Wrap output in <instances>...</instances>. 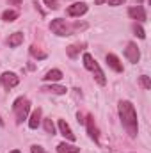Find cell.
Segmentation results:
<instances>
[{"mask_svg": "<svg viewBox=\"0 0 151 153\" xmlns=\"http://www.w3.org/2000/svg\"><path fill=\"white\" fill-rule=\"evenodd\" d=\"M117 111H119V119H121L124 130L128 132V135L130 137H137L139 121H137V112H135L133 103L128 102V100H121L119 105H117Z\"/></svg>", "mask_w": 151, "mask_h": 153, "instance_id": "obj_1", "label": "cell"}, {"mask_svg": "<svg viewBox=\"0 0 151 153\" xmlns=\"http://www.w3.org/2000/svg\"><path fill=\"white\" fill-rule=\"evenodd\" d=\"M13 112H14V117H16V123L21 125L30 114V102L25 96L16 98L14 103H13Z\"/></svg>", "mask_w": 151, "mask_h": 153, "instance_id": "obj_2", "label": "cell"}, {"mask_svg": "<svg viewBox=\"0 0 151 153\" xmlns=\"http://www.w3.org/2000/svg\"><path fill=\"white\" fill-rule=\"evenodd\" d=\"M50 30H52L53 34H57V36H71V29H70V25L66 23V20H62V18L52 20Z\"/></svg>", "mask_w": 151, "mask_h": 153, "instance_id": "obj_3", "label": "cell"}, {"mask_svg": "<svg viewBox=\"0 0 151 153\" xmlns=\"http://www.w3.org/2000/svg\"><path fill=\"white\" fill-rule=\"evenodd\" d=\"M0 84H2L4 89L9 91V89L16 87L20 84V76L16 75V73H13V71H5V73H2V76H0Z\"/></svg>", "mask_w": 151, "mask_h": 153, "instance_id": "obj_4", "label": "cell"}, {"mask_svg": "<svg viewBox=\"0 0 151 153\" xmlns=\"http://www.w3.org/2000/svg\"><path fill=\"white\" fill-rule=\"evenodd\" d=\"M84 125L87 126V134H89V137H91L96 144H100V130H98V126H96V123H94V117H93L91 114H87Z\"/></svg>", "mask_w": 151, "mask_h": 153, "instance_id": "obj_5", "label": "cell"}, {"mask_svg": "<svg viewBox=\"0 0 151 153\" xmlns=\"http://www.w3.org/2000/svg\"><path fill=\"white\" fill-rule=\"evenodd\" d=\"M124 57H126L132 64H137V62H139L141 52H139V48H137V45H135L133 41H130V43L126 45V48H124Z\"/></svg>", "mask_w": 151, "mask_h": 153, "instance_id": "obj_6", "label": "cell"}, {"mask_svg": "<svg viewBox=\"0 0 151 153\" xmlns=\"http://www.w3.org/2000/svg\"><path fill=\"white\" fill-rule=\"evenodd\" d=\"M128 16L132 18V20H135L137 23H144L146 22V9L142 7V5H133V7H130L128 9Z\"/></svg>", "mask_w": 151, "mask_h": 153, "instance_id": "obj_7", "label": "cell"}, {"mask_svg": "<svg viewBox=\"0 0 151 153\" xmlns=\"http://www.w3.org/2000/svg\"><path fill=\"white\" fill-rule=\"evenodd\" d=\"M66 13H68V16H73V18H80L82 14H85L87 13V4H84V2H76V4H71L68 9H66Z\"/></svg>", "mask_w": 151, "mask_h": 153, "instance_id": "obj_8", "label": "cell"}, {"mask_svg": "<svg viewBox=\"0 0 151 153\" xmlns=\"http://www.w3.org/2000/svg\"><path fill=\"white\" fill-rule=\"evenodd\" d=\"M107 64H109V68H112L115 73H123V64H121V61H119L117 55L107 53Z\"/></svg>", "mask_w": 151, "mask_h": 153, "instance_id": "obj_9", "label": "cell"}, {"mask_svg": "<svg viewBox=\"0 0 151 153\" xmlns=\"http://www.w3.org/2000/svg\"><path fill=\"white\" fill-rule=\"evenodd\" d=\"M59 130H61V134L68 139V141H75V134L71 132V128H70V125L64 121V119H59Z\"/></svg>", "mask_w": 151, "mask_h": 153, "instance_id": "obj_10", "label": "cell"}, {"mask_svg": "<svg viewBox=\"0 0 151 153\" xmlns=\"http://www.w3.org/2000/svg\"><path fill=\"white\" fill-rule=\"evenodd\" d=\"M84 43H76V45H70V46H66V53H68V57L70 59H76L78 57V53L84 50Z\"/></svg>", "mask_w": 151, "mask_h": 153, "instance_id": "obj_11", "label": "cell"}, {"mask_svg": "<svg viewBox=\"0 0 151 153\" xmlns=\"http://www.w3.org/2000/svg\"><path fill=\"white\" fill-rule=\"evenodd\" d=\"M41 91H46V93H52V94H66V87L64 85H59V84H50V85H43Z\"/></svg>", "mask_w": 151, "mask_h": 153, "instance_id": "obj_12", "label": "cell"}, {"mask_svg": "<svg viewBox=\"0 0 151 153\" xmlns=\"http://www.w3.org/2000/svg\"><path fill=\"white\" fill-rule=\"evenodd\" d=\"M41 109H36V111H32L30 112V117H29V126L32 128V130H36L39 126V123H41Z\"/></svg>", "mask_w": 151, "mask_h": 153, "instance_id": "obj_13", "label": "cell"}, {"mask_svg": "<svg viewBox=\"0 0 151 153\" xmlns=\"http://www.w3.org/2000/svg\"><path fill=\"white\" fill-rule=\"evenodd\" d=\"M23 39H25V36H23L21 32H14V34H11V36H9L7 45H9L11 48H16V46H20V45L23 43Z\"/></svg>", "mask_w": 151, "mask_h": 153, "instance_id": "obj_14", "label": "cell"}, {"mask_svg": "<svg viewBox=\"0 0 151 153\" xmlns=\"http://www.w3.org/2000/svg\"><path fill=\"white\" fill-rule=\"evenodd\" d=\"M57 153H80V148L68 144V143H61V144H57Z\"/></svg>", "mask_w": 151, "mask_h": 153, "instance_id": "obj_15", "label": "cell"}, {"mask_svg": "<svg viewBox=\"0 0 151 153\" xmlns=\"http://www.w3.org/2000/svg\"><path fill=\"white\" fill-rule=\"evenodd\" d=\"M61 78H62V71L61 70H50L46 75L43 76L44 82H59Z\"/></svg>", "mask_w": 151, "mask_h": 153, "instance_id": "obj_16", "label": "cell"}, {"mask_svg": "<svg viewBox=\"0 0 151 153\" xmlns=\"http://www.w3.org/2000/svg\"><path fill=\"white\" fill-rule=\"evenodd\" d=\"M96 66H98L96 59H94L91 53H87V52H85V53H84V68H85V70H89V71H93Z\"/></svg>", "mask_w": 151, "mask_h": 153, "instance_id": "obj_17", "label": "cell"}, {"mask_svg": "<svg viewBox=\"0 0 151 153\" xmlns=\"http://www.w3.org/2000/svg\"><path fill=\"white\" fill-rule=\"evenodd\" d=\"M93 75H94V78H96V82L100 84V85H105L107 84V78H105V73L101 71V68H100V64L93 70Z\"/></svg>", "mask_w": 151, "mask_h": 153, "instance_id": "obj_18", "label": "cell"}, {"mask_svg": "<svg viewBox=\"0 0 151 153\" xmlns=\"http://www.w3.org/2000/svg\"><path fill=\"white\" fill-rule=\"evenodd\" d=\"M16 18H18V11L7 9V11H4V13H2V20H4V22H9V23H11V22H14Z\"/></svg>", "mask_w": 151, "mask_h": 153, "instance_id": "obj_19", "label": "cell"}, {"mask_svg": "<svg viewBox=\"0 0 151 153\" xmlns=\"http://www.w3.org/2000/svg\"><path fill=\"white\" fill-rule=\"evenodd\" d=\"M139 85L142 87V89H151V80H150V76L148 75H141L139 76Z\"/></svg>", "mask_w": 151, "mask_h": 153, "instance_id": "obj_20", "label": "cell"}, {"mask_svg": "<svg viewBox=\"0 0 151 153\" xmlns=\"http://www.w3.org/2000/svg\"><path fill=\"white\" fill-rule=\"evenodd\" d=\"M43 125H44V132L46 134H55V125H53V121L52 119H43Z\"/></svg>", "mask_w": 151, "mask_h": 153, "instance_id": "obj_21", "label": "cell"}, {"mask_svg": "<svg viewBox=\"0 0 151 153\" xmlns=\"http://www.w3.org/2000/svg\"><path fill=\"white\" fill-rule=\"evenodd\" d=\"M30 55H32V57H36V59H46V53H44V52H41L36 45H32V46H30Z\"/></svg>", "mask_w": 151, "mask_h": 153, "instance_id": "obj_22", "label": "cell"}, {"mask_svg": "<svg viewBox=\"0 0 151 153\" xmlns=\"http://www.w3.org/2000/svg\"><path fill=\"white\" fill-rule=\"evenodd\" d=\"M133 32L137 34L139 39H146V32H144V29H142L141 23H135V25H133Z\"/></svg>", "mask_w": 151, "mask_h": 153, "instance_id": "obj_23", "label": "cell"}, {"mask_svg": "<svg viewBox=\"0 0 151 153\" xmlns=\"http://www.w3.org/2000/svg\"><path fill=\"white\" fill-rule=\"evenodd\" d=\"M43 2L46 4V7H48V9H53V11H55V9L59 7V5H57V0H43Z\"/></svg>", "mask_w": 151, "mask_h": 153, "instance_id": "obj_24", "label": "cell"}, {"mask_svg": "<svg viewBox=\"0 0 151 153\" xmlns=\"http://www.w3.org/2000/svg\"><path fill=\"white\" fill-rule=\"evenodd\" d=\"M30 153H46V152H44V148H43V146H38V144H34V146L30 148Z\"/></svg>", "mask_w": 151, "mask_h": 153, "instance_id": "obj_25", "label": "cell"}, {"mask_svg": "<svg viewBox=\"0 0 151 153\" xmlns=\"http://www.w3.org/2000/svg\"><path fill=\"white\" fill-rule=\"evenodd\" d=\"M105 2H107L109 5H114V7H115V5H121L124 0H105Z\"/></svg>", "mask_w": 151, "mask_h": 153, "instance_id": "obj_26", "label": "cell"}, {"mask_svg": "<svg viewBox=\"0 0 151 153\" xmlns=\"http://www.w3.org/2000/svg\"><path fill=\"white\" fill-rule=\"evenodd\" d=\"M76 117H78V123H80V125H84V123H85V119H84V114H80V112H78V114H76Z\"/></svg>", "mask_w": 151, "mask_h": 153, "instance_id": "obj_27", "label": "cell"}, {"mask_svg": "<svg viewBox=\"0 0 151 153\" xmlns=\"http://www.w3.org/2000/svg\"><path fill=\"white\" fill-rule=\"evenodd\" d=\"M9 4H13V5H20L21 0H9Z\"/></svg>", "mask_w": 151, "mask_h": 153, "instance_id": "obj_28", "label": "cell"}, {"mask_svg": "<svg viewBox=\"0 0 151 153\" xmlns=\"http://www.w3.org/2000/svg\"><path fill=\"white\" fill-rule=\"evenodd\" d=\"M9 153H21L20 150H13V152H9Z\"/></svg>", "mask_w": 151, "mask_h": 153, "instance_id": "obj_29", "label": "cell"}, {"mask_svg": "<svg viewBox=\"0 0 151 153\" xmlns=\"http://www.w3.org/2000/svg\"><path fill=\"white\" fill-rule=\"evenodd\" d=\"M0 126H4V119L2 117H0Z\"/></svg>", "mask_w": 151, "mask_h": 153, "instance_id": "obj_30", "label": "cell"}, {"mask_svg": "<svg viewBox=\"0 0 151 153\" xmlns=\"http://www.w3.org/2000/svg\"><path fill=\"white\" fill-rule=\"evenodd\" d=\"M103 2H105V0H96V4H103Z\"/></svg>", "mask_w": 151, "mask_h": 153, "instance_id": "obj_31", "label": "cell"}, {"mask_svg": "<svg viewBox=\"0 0 151 153\" xmlns=\"http://www.w3.org/2000/svg\"><path fill=\"white\" fill-rule=\"evenodd\" d=\"M137 2H139V4H141V2H142V0H137Z\"/></svg>", "mask_w": 151, "mask_h": 153, "instance_id": "obj_32", "label": "cell"}]
</instances>
